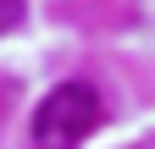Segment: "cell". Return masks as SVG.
Wrapping results in <instances>:
<instances>
[{"label": "cell", "instance_id": "1", "mask_svg": "<svg viewBox=\"0 0 155 149\" xmlns=\"http://www.w3.org/2000/svg\"><path fill=\"white\" fill-rule=\"evenodd\" d=\"M94 122H100V94L89 83H61L33 110V149H78L94 133Z\"/></svg>", "mask_w": 155, "mask_h": 149}, {"label": "cell", "instance_id": "2", "mask_svg": "<svg viewBox=\"0 0 155 149\" xmlns=\"http://www.w3.org/2000/svg\"><path fill=\"white\" fill-rule=\"evenodd\" d=\"M22 22V0H0V28H17Z\"/></svg>", "mask_w": 155, "mask_h": 149}]
</instances>
